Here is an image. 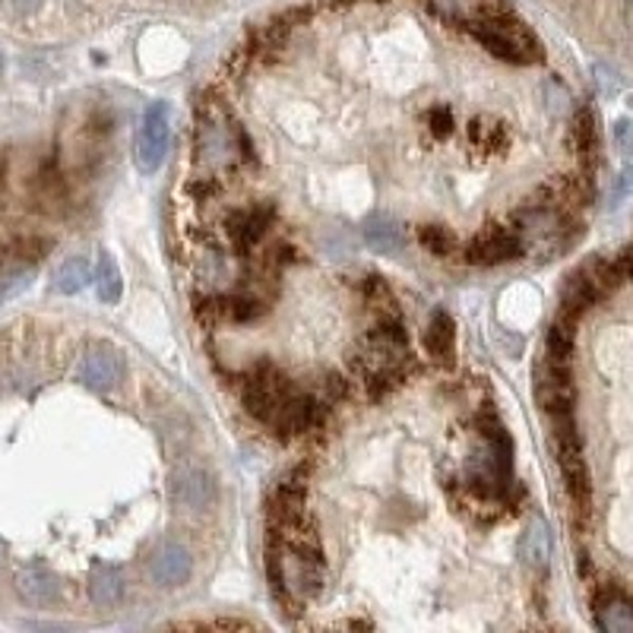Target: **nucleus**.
<instances>
[{
    "label": "nucleus",
    "instance_id": "obj_1",
    "mask_svg": "<svg viewBox=\"0 0 633 633\" xmlns=\"http://www.w3.org/2000/svg\"><path fill=\"white\" fill-rule=\"evenodd\" d=\"M257 165L248 130L228 111L212 89H206L194 114V168L197 175L228 181Z\"/></svg>",
    "mask_w": 633,
    "mask_h": 633
},
{
    "label": "nucleus",
    "instance_id": "obj_2",
    "mask_svg": "<svg viewBox=\"0 0 633 633\" xmlns=\"http://www.w3.org/2000/svg\"><path fill=\"white\" fill-rule=\"evenodd\" d=\"M479 440L462 466V494L472 504L494 510L513 501V444L506 434L501 415L484 403L476 412Z\"/></svg>",
    "mask_w": 633,
    "mask_h": 633
},
{
    "label": "nucleus",
    "instance_id": "obj_3",
    "mask_svg": "<svg viewBox=\"0 0 633 633\" xmlns=\"http://www.w3.org/2000/svg\"><path fill=\"white\" fill-rule=\"evenodd\" d=\"M266 580L282 605L302 608L320 599L329 570L317 538L307 532H266Z\"/></svg>",
    "mask_w": 633,
    "mask_h": 633
},
{
    "label": "nucleus",
    "instance_id": "obj_4",
    "mask_svg": "<svg viewBox=\"0 0 633 633\" xmlns=\"http://www.w3.org/2000/svg\"><path fill=\"white\" fill-rule=\"evenodd\" d=\"M466 32L488 54L501 57L506 64H542L545 61V48H542L538 35L510 7L494 13V17H488V20H481V23L469 25Z\"/></svg>",
    "mask_w": 633,
    "mask_h": 633
},
{
    "label": "nucleus",
    "instance_id": "obj_5",
    "mask_svg": "<svg viewBox=\"0 0 633 633\" xmlns=\"http://www.w3.org/2000/svg\"><path fill=\"white\" fill-rule=\"evenodd\" d=\"M234 386H238V396H241V405L248 408V415L257 418L263 428H270L279 408L298 390V383L288 378L276 361H266V358L253 361L248 371H241Z\"/></svg>",
    "mask_w": 633,
    "mask_h": 633
},
{
    "label": "nucleus",
    "instance_id": "obj_6",
    "mask_svg": "<svg viewBox=\"0 0 633 633\" xmlns=\"http://www.w3.org/2000/svg\"><path fill=\"white\" fill-rule=\"evenodd\" d=\"M276 209L273 203H248L238 209H226L219 219V234L231 251L251 253L266 234H273Z\"/></svg>",
    "mask_w": 633,
    "mask_h": 633
},
{
    "label": "nucleus",
    "instance_id": "obj_7",
    "mask_svg": "<svg viewBox=\"0 0 633 633\" xmlns=\"http://www.w3.org/2000/svg\"><path fill=\"white\" fill-rule=\"evenodd\" d=\"M168 494L177 510L187 513H212L219 506L216 476L200 462H181L168 476Z\"/></svg>",
    "mask_w": 633,
    "mask_h": 633
},
{
    "label": "nucleus",
    "instance_id": "obj_8",
    "mask_svg": "<svg viewBox=\"0 0 633 633\" xmlns=\"http://www.w3.org/2000/svg\"><path fill=\"white\" fill-rule=\"evenodd\" d=\"M304 472H292L282 479L266 498V532L276 535H292V532H307V513H304Z\"/></svg>",
    "mask_w": 633,
    "mask_h": 633
},
{
    "label": "nucleus",
    "instance_id": "obj_9",
    "mask_svg": "<svg viewBox=\"0 0 633 633\" xmlns=\"http://www.w3.org/2000/svg\"><path fill=\"white\" fill-rule=\"evenodd\" d=\"M190 279H194V292L209 295V292H228L234 288L238 279V263L231 260L219 244L206 241L190 251Z\"/></svg>",
    "mask_w": 633,
    "mask_h": 633
},
{
    "label": "nucleus",
    "instance_id": "obj_10",
    "mask_svg": "<svg viewBox=\"0 0 633 633\" xmlns=\"http://www.w3.org/2000/svg\"><path fill=\"white\" fill-rule=\"evenodd\" d=\"M523 253H526V244L510 226L481 231L472 241L459 244L462 263H472V266H501L510 260H520Z\"/></svg>",
    "mask_w": 633,
    "mask_h": 633
},
{
    "label": "nucleus",
    "instance_id": "obj_11",
    "mask_svg": "<svg viewBox=\"0 0 633 633\" xmlns=\"http://www.w3.org/2000/svg\"><path fill=\"white\" fill-rule=\"evenodd\" d=\"M168 108L162 101H152L150 108L143 111V121H140V130H137V168L143 175H152L159 172L165 152H168Z\"/></svg>",
    "mask_w": 633,
    "mask_h": 633
},
{
    "label": "nucleus",
    "instance_id": "obj_12",
    "mask_svg": "<svg viewBox=\"0 0 633 633\" xmlns=\"http://www.w3.org/2000/svg\"><path fill=\"white\" fill-rule=\"evenodd\" d=\"M79 380L96 390V393H111L121 378H124V354L118 346L111 342H96L89 352L79 358V368H76Z\"/></svg>",
    "mask_w": 633,
    "mask_h": 633
},
{
    "label": "nucleus",
    "instance_id": "obj_13",
    "mask_svg": "<svg viewBox=\"0 0 633 633\" xmlns=\"http://www.w3.org/2000/svg\"><path fill=\"white\" fill-rule=\"evenodd\" d=\"M146 574L159 589H177L194 574V555H190V548L184 542L165 538L146 560Z\"/></svg>",
    "mask_w": 633,
    "mask_h": 633
},
{
    "label": "nucleus",
    "instance_id": "obj_14",
    "mask_svg": "<svg viewBox=\"0 0 633 633\" xmlns=\"http://www.w3.org/2000/svg\"><path fill=\"white\" fill-rule=\"evenodd\" d=\"M596 624L608 633L633 631V599L621 586H602L596 592Z\"/></svg>",
    "mask_w": 633,
    "mask_h": 633
},
{
    "label": "nucleus",
    "instance_id": "obj_15",
    "mask_svg": "<svg viewBox=\"0 0 633 633\" xmlns=\"http://www.w3.org/2000/svg\"><path fill=\"white\" fill-rule=\"evenodd\" d=\"M428 7L437 20L456 25V29H469V25L506 10L504 0H428Z\"/></svg>",
    "mask_w": 633,
    "mask_h": 633
},
{
    "label": "nucleus",
    "instance_id": "obj_16",
    "mask_svg": "<svg viewBox=\"0 0 633 633\" xmlns=\"http://www.w3.org/2000/svg\"><path fill=\"white\" fill-rule=\"evenodd\" d=\"M17 592L29 605L51 608L61 602V582L51 577L45 567H25L17 574Z\"/></svg>",
    "mask_w": 633,
    "mask_h": 633
},
{
    "label": "nucleus",
    "instance_id": "obj_17",
    "mask_svg": "<svg viewBox=\"0 0 633 633\" xmlns=\"http://www.w3.org/2000/svg\"><path fill=\"white\" fill-rule=\"evenodd\" d=\"M570 140H574V152L580 155L582 168L592 172L599 165V152H602V137H599V121L592 114V108H580L574 114V130H570Z\"/></svg>",
    "mask_w": 633,
    "mask_h": 633
},
{
    "label": "nucleus",
    "instance_id": "obj_18",
    "mask_svg": "<svg viewBox=\"0 0 633 633\" xmlns=\"http://www.w3.org/2000/svg\"><path fill=\"white\" fill-rule=\"evenodd\" d=\"M364 241L374 253H400L408 241V234H405L403 222H396L393 216L374 212L364 222Z\"/></svg>",
    "mask_w": 633,
    "mask_h": 633
},
{
    "label": "nucleus",
    "instance_id": "obj_19",
    "mask_svg": "<svg viewBox=\"0 0 633 633\" xmlns=\"http://www.w3.org/2000/svg\"><path fill=\"white\" fill-rule=\"evenodd\" d=\"M454 317L447 310H434L425 329V352L437 364H450L454 361Z\"/></svg>",
    "mask_w": 633,
    "mask_h": 633
},
{
    "label": "nucleus",
    "instance_id": "obj_20",
    "mask_svg": "<svg viewBox=\"0 0 633 633\" xmlns=\"http://www.w3.org/2000/svg\"><path fill=\"white\" fill-rule=\"evenodd\" d=\"M86 596H89L92 608H101V611L118 608L121 605V599H124V580H121V574H118L114 567L96 570V574L89 577V582H86Z\"/></svg>",
    "mask_w": 633,
    "mask_h": 633
},
{
    "label": "nucleus",
    "instance_id": "obj_21",
    "mask_svg": "<svg viewBox=\"0 0 633 633\" xmlns=\"http://www.w3.org/2000/svg\"><path fill=\"white\" fill-rule=\"evenodd\" d=\"M520 555L530 564L532 570H545L548 567V557H552V535L545 520H532L530 530L523 532V542H520Z\"/></svg>",
    "mask_w": 633,
    "mask_h": 633
},
{
    "label": "nucleus",
    "instance_id": "obj_22",
    "mask_svg": "<svg viewBox=\"0 0 633 633\" xmlns=\"http://www.w3.org/2000/svg\"><path fill=\"white\" fill-rule=\"evenodd\" d=\"M92 279V263L86 257H70L64 260L57 270H54V279H51V288L57 295H76L79 288H86V282Z\"/></svg>",
    "mask_w": 633,
    "mask_h": 633
},
{
    "label": "nucleus",
    "instance_id": "obj_23",
    "mask_svg": "<svg viewBox=\"0 0 633 633\" xmlns=\"http://www.w3.org/2000/svg\"><path fill=\"white\" fill-rule=\"evenodd\" d=\"M92 279H96V292H99L101 302L114 304L121 298V270L108 253L99 257V266L92 270Z\"/></svg>",
    "mask_w": 633,
    "mask_h": 633
},
{
    "label": "nucleus",
    "instance_id": "obj_24",
    "mask_svg": "<svg viewBox=\"0 0 633 633\" xmlns=\"http://www.w3.org/2000/svg\"><path fill=\"white\" fill-rule=\"evenodd\" d=\"M361 298H364V304L374 310V314H383V310H400L396 307V298H393V288L383 282L380 276H364L361 279Z\"/></svg>",
    "mask_w": 633,
    "mask_h": 633
},
{
    "label": "nucleus",
    "instance_id": "obj_25",
    "mask_svg": "<svg viewBox=\"0 0 633 633\" xmlns=\"http://www.w3.org/2000/svg\"><path fill=\"white\" fill-rule=\"evenodd\" d=\"M418 241H422V248L434 257H454L459 253V241L454 238V231H447L444 226H422L418 228Z\"/></svg>",
    "mask_w": 633,
    "mask_h": 633
},
{
    "label": "nucleus",
    "instance_id": "obj_26",
    "mask_svg": "<svg viewBox=\"0 0 633 633\" xmlns=\"http://www.w3.org/2000/svg\"><path fill=\"white\" fill-rule=\"evenodd\" d=\"M314 393H317V400H320V403L327 405L329 412H332L336 405H339L342 400H346V396H349V380L342 378L339 371H329L327 378L320 380V386H317Z\"/></svg>",
    "mask_w": 633,
    "mask_h": 633
},
{
    "label": "nucleus",
    "instance_id": "obj_27",
    "mask_svg": "<svg viewBox=\"0 0 633 633\" xmlns=\"http://www.w3.org/2000/svg\"><path fill=\"white\" fill-rule=\"evenodd\" d=\"M631 194H633V162H627L624 172H621L618 181H614V187H611V200L621 203L624 197H631Z\"/></svg>",
    "mask_w": 633,
    "mask_h": 633
},
{
    "label": "nucleus",
    "instance_id": "obj_28",
    "mask_svg": "<svg viewBox=\"0 0 633 633\" xmlns=\"http://www.w3.org/2000/svg\"><path fill=\"white\" fill-rule=\"evenodd\" d=\"M614 143L624 155H633V124L631 121H618L614 124Z\"/></svg>",
    "mask_w": 633,
    "mask_h": 633
},
{
    "label": "nucleus",
    "instance_id": "obj_29",
    "mask_svg": "<svg viewBox=\"0 0 633 633\" xmlns=\"http://www.w3.org/2000/svg\"><path fill=\"white\" fill-rule=\"evenodd\" d=\"M7 3H10L20 17H29V13H35L45 0H7Z\"/></svg>",
    "mask_w": 633,
    "mask_h": 633
},
{
    "label": "nucleus",
    "instance_id": "obj_30",
    "mask_svg": "<svg viewBox=\"0 0 633 633\" xmlns=\"http://www.w3.org/2000/svg\"><path fill=\"white\" fill-rule=\"evenodd\" d=\"M7 177V162H3V155H0V181Z\"/></svg>",
    "mask_w": 633,
    "mask_h": 633
}]
</instances>
